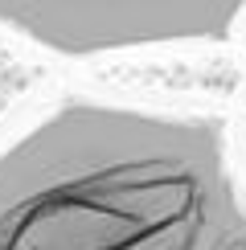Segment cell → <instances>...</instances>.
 I'll use <instances>...</instances> for the list:
<instances>
[{"label": "cell", "instance_id": "1", "mask_svg": "<svg viewBox=\"0 0 246 250\" xmlns=\"http://www.w3.org/2000/svg\"><path fill=\"white\" fill-rule=\"evenodd\" d=\"M0 250H246V189L209 115L66 99L0 148Z\"/></svg>", "mask_w": 246, "mask_h": 250}, {"label": "cell", "instance_id": "2", "mask_svg": "<svg viewBox=\"0 0 246 250\" xmlns=\"http://www.w3.org/2000/svg\"><path fill=\"white\" fill-rule=\"evenodd\" d=\"M246 0H0V29L58 58L222 45Z\"/></svg>", "mask_w": 246, "mask_h": 250}]
</instances>
